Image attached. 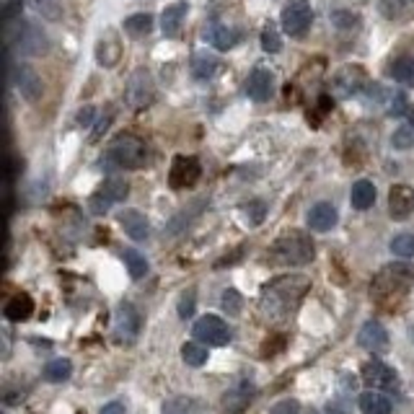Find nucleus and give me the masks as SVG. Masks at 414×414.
I'll return each instance as SVG.
<instances>
[{"label":"nucleus","instance_id":"c9c22d12","mask_svg":"<svg viewBox=\"0 0 414 414\" xmlns=\"http://www.w3.org/2000/svg\"><path fill=\"white\" fill-rule=\"evenodd\" d=\"M285 336L282 334H272L269 339H267L264 345H262V357H275V355H280L282 350H285Z\"/></svg>","mask_w":414,"mask_h":414},{"label":"nucleus","instance_id":"2eb2a0df","mask_svg":"<svg viewBox=\"0 0 414 414\" xmlns=\"http://www.w3.org/2000/svg\"><path fill=\"white\" fill-rule=\"evenodd\" d=\"M414 210V192L406 184H394L388 192V215L394 220H406Z\"/></svg>","mask_w":414,"mask_h":414},{"label":"nucleus","instance_id":"f3484780","mask_svg":"<svg viewBox=\"0 0 414 414\" xmlns=\"http://www.w3.org/2000/svg\"><path fill=\"white\" fill-rule=\"evenodd\" d=\"M246 93L254 101H267L275 93V75L264 68H257L246 80Z\"/></svg>","mask_w":414,"mask_h":414},{"label":"nucleus","instance_id":"c03bdc74","mask_svg":"<svg viewBox=\"0 0 414 414\" xmlns=\"http://www.w3.org/2000/svg\"><path fill=\"white\" fill-rule=\"evenodd\" d=\"M91 119H93V107H83L78 111V125L80 127H89Z\"/></svg>","mask_w":414,"mask_h":414},{"label":"nucleus","instance_id":"de8ad7c7","mask_svg":"<svg viewBox=\"0 0 414 414\" xmlns=\"http://www.w3.org/2000/svg\"><path fill=\"white\" fill-rule=\"evenodd\" d=\"M308 414H318V412H308Z\"/></svg>","mask_w":414,"mask_h":414},{"label":"nucleus","instance_id":"aec40b11","mask_svg":"<svg viewBox=\"0 0 414 414\" xmlns=\"http://www.w3.org/2000/svg\"><path fill=\"white\" fill-rule=\"evenodd\" d=\"M187 10H189V6L184 3V0L171 3V6L163 8V13H161V29H163L166 37H177L179 31H181V24H184V19H187Z\"/></svg>","mask_w":414,"mask_h":414},{"label":"nucleus","instance_id":"f257e3e1","mask_svg":"<svg viewBox=\"0 0 414 414\" xmlns=\"http://www.w3.org/2000/svg\"><path fill=\"white\" fill-rule=\"evenodd\" d=\"M311 290V280L306 275H282L264 285L262 298H259V308L267 318H285L300 306V300Z\"/></svg>","mask_w":414,"mask_h":414},{"label":"nucleus","instance_id":"ddd939ff","mask_svg":"<svg viewBox=\"0 0 414 414\" xmlns=\"http://www.w3.org/2000/svg\"><path fill=\"white\" fill-rule=\"evenodd\" d=\"M360 378H363L370 391H375V388H394L396 386V370L388 368L384 360H368L363 365Z\"/></svg>","mask_w":414,"mask_h":414},{"label":"nucleus","instance_id":"6ab92c4d","mask_svg":"<svg viewBox=\"0 0 414 414\" xmlns=\"http://www.w3.org/2000/svg\"><path fill=\"white\" fill-rule=\"evenodd\" d=\"M368 86L363 70L360 68H345L342 73H336L334 78V91L339 96H352L357 91H363Z\"/></svg>","mask_w":414,"mask_h":414},{"label":"nucleus","instance_id":"6e6552de","mask_svg":"<svg viewBox=\"0 0 414 414\" xmlns=\"http://www.w3.org/2000/svg\"><path fill=\"white\" fill-rule=\"evenodd\" d=\"M127 195H129V184L125 181V179H119V177L107 179V181L99 187V192L91 197V202H89L91 213H93V215H104L111 205H117V202H122V199H127Z\"/></svg>","mask_w":414,"mask_h":414},{"label":"nucleus","instance_id":"9b49d317","mask_svg":"<svg viewBox=\"0 0 414 414\" xmlns=\"http://www.w3.org/2000/svg\"><path fill=\"white\" fill-rule=\"evenodd\" d=\"M140 326H143L140 311L129 300H122L117 306V316H114V334L122 342H135V336L140 334Z\"/></svg>","mask_w":414,"mask_h":414},{"label":"nucleus","instance_id":"c85d7f7f","mask_svg":"<svg viewBox=\"0 0 414 414\" xmlns=\"http://www.w3.org/2000/svg\"><path fill=\"white\" fill-rule=\"evenodd\" d=\"M125 29L132 37H145L153 29V16L150 13H132V16L125 19Z\"/></svg>","mask_w":414,"mask_h":414},{"label":"nucleus","instance_id":"412c9836","mask_svg":"<svg viewBox=\"0 0 414 414\" xmlns=\"http://www.w3.org/2000/svg\"><path fill=\"white\" fill-rule=\"evenodd\" d=\"M122 57V44L117 42L114 31H107L96 44V60H99L101 68H114Z\"/></svg>","mask_w":414,"mask_h":414},{"label":"nucleus","instance_id":"79ce46f5","mask_svg":"<svg viewBox=\"0 0 414 414\" xmlns=\"http://www.w3.org/2000/svg\"><path fill=\"white\" fill-rule=\"evenodd\" d=\"M406 109V96L404 93H394V99H391V107H388V114H394V117H402Z\"/></svg>","mask_w":414,"mask_h":414},{"label":"nucleus","instance_id":"473e14b6","mask_svg":"<svg viewBox=\"0 0 414 414\" xmlns=\"http://www.w3.org/2000/svg\"><path fill=\"white\" fill-rule=\"evenodd\" d=\"M332 21H334L336 29H357V24H360V16L352 13V10H332Z\"/></svg>","mask_w":414,"mask_h":414},{"label":"nucleus","instance_id":"bb28decb","mask_svg":"<svg viewBox=\"0 0 414 414\" xmlns=\"http://www.w3.org/2000/svg\"><path fill=\"white\" fill-rule=\"evenodd\" d=\"M122 259H125V264H127L132 280H143V277L148 275V259L143 257L140 251H135V249H125V251H122Z\"/></svg>","mask_w":414,"mask_h":414},{"label":"nucleus","instance_id":"f704fd0d","mask_svg":"<svg viewBox=\"0 0 414 414\" xmlns=\"http://www.w3.org/2000/svg\"><path fill=\"white\" fill-rule=\"evenodd\" d=\"M391 145H394L396 150H409L414 145V132L409 127H399L391 135Z\"/></svg>","mask_w":414,"mask_h":414},{"label":"nucleus","instance_id":"72a5a7b5","mask_svg":"<svg viewBox=\"0 0 414 414\" xmlns=\"http://www.w3.org/2000/svg\"><path fill=\"white\" fill-rule=\"evenodd\" d=\"M241 306H244V298H241V293L238 290H223V308H226L231 316L241 314Z\"/></svg>","mask_w":414,"mask_h":414},{"label":"nucleus","instance_id":"49530a36","mask_svg":"<svg viewBox=\"0 0 414 414\" xmlns=\"http://www.w3.org/2000/svg\"><path fill=\"white\" fill-rule=\"evenodd\" d=\"M409 122H412V127H414V107L409 109Z\"/></svg>","mask_w":414,"mask_h":414},{"label":"nucleus","instance_id":"5701e85b","mask_svg":"<svg viewBox=\"0 0 414 414\" xmlns=\"http://www.w3.org/2000/svg\"><path fill=\"white\" fill-rule=\"evenodd\" d=\"M3 316H6L8 321H13V324L26 321V318H31V316H34V300H31L26 293H19V296H13L8 303H6V308H3Z\"/></svg>","mask_w":414,"mask_h":414},{"label":"nucleus","instance_id":"1a4fd4ad","mask_svg":"<svg viewBox=\"0 0 414 414\" xmlns=\"http://www.w3.org/2000/svg\"><path fill=\"white\" fill-rule=\"evenodd\" d=\"M192 334L197 336V342H202V345L207 347H223L231 342V329H228L226 321L215 314L202 316L197 324H195V329H192Z\"/></svg>","mask_w":414,"mask_h":414},{"label":"nucleus","instance_id":"37998d69","mask_svg":"<svg viewBox=\"0 0 414 414\" xmlns=\"http://www.w3.org/2000/svg\"><path fill=\"white\" fill-rule=\"evenodd\" d=\"M109 122H111V114H107V117H101L99 122H96V127H93V135H91V138H93V140H99L101 135H104V132H107Z\"/></svg>","mask_w":414,"mask_h":414},{"label":"nucleus","instance_id":"09e8293b","mask_svg":"<svg viewBox=\"0 0 414 414\" xmlns=\"http://www.w3.org/2000/svg\"><path fill=\"white\" fill-rule=\"evenodd\" d=\"M406 3H414V0H406Z\"/></svg>","mask_w":414,"mask_h":414},{"label":"nucleus","instance_id":"f03ea898","mask_svg":"<svg viewBox=\"0 0 414 414\" xmlns=\"http://www.w3.org/2000/svg\"><path fill=\"white\" fill-rule=\"evenodd\" d=\"M414 285V267L396 262V264L384 267L375 275L370 285V296L381 308H396L406 298L409 287Z\"/></svg>","mask_w":414,"mask_h":414},{"label":"nucleus","instance_id":"4be33fe9","mask_svg":"<svg viewBox=\"0 0 414 414\" xmlns=\"http://www.w3.org/2000/svg\"><path fill=\"white\" fill-rule=\"evenodd\" d=\"M205 39L215 47L217 52H228L233 44L238 42V31L228 29L226 24H217V21H213L210 26L205 29Z\"/></svg>","mask_w":414,"mask_h":414},{"label":"nucleus","instance_id":"20e7f679","mask_svg":"<svg viewBox=\"0 0 414 414\" xmlns=\"http://www.w3.org/2000/svg\"><path fill=\"white\" fill-rule=\"evenodd\" d=\"M8 47H16L26 57H42L50 52V37L34 21H16V26L8 29Z\"/></svg>","mask_w":414,"mask_h":414},{"label":"nucleus","instance_id":"4c0bfd02","mask_svg":"<svg viewBox=\"0 0 414 414\" xmlns=\"http://www.w3.org/2000/svg\"><path fill=\"white\" fill-rule=\"evenodd\" d=\"M195 306H197L195 290H184L181 298H179V316H181V318H189V316L195 314Z\"/></svg>","mask_w":414,"mask_h":414},{"label":"nucleus","instance_id":"a19ab883","mask_svg":"<svg viewBox=\"0 0 414 414\" xmlns=\"http://www.w3.org/2000/svg\"><path fill=\"white\" fill-rule=\"evenodd\" d=\"M269 414H300V404L296 399H282L269 409Z\"/></svg>","mask_w":414,"mask_h":414},{"label":"nucleus","instance_id":"a211bd4d","mask_svg":"<svg viewBox=\"0 0 414 414\" xmlns=\"http://www.w3.org/2000/svg\"><path fill=\"white\" fill-rule=\"evenodd\" d=\"M117 220L132 241H145V238L150 236L148 220H145V215H143L140 210H122V213L117 215Z\"/></svg>","mask_w":414,"mask_h":414},{"label":"nucleus","instance_id":"dca6fc26","mask_svg":"<svg viewBox=\"0 0 414 414\" xmlns=\"http://www.w3.org/2000/svg\"><path fill=\"white\" fill-rule=\"evenodd\" d=\"M308 228L311 231H316V233H326V231H332V228L336 226V220H339V215H336V207L332 205V202H316L311 210H308Z\"/></svg>","mask_w":414,"mask_h":414},{"label":"nucleus","instance_id":"0eeeda50","mask_svg":"<svg viewBox=\"0 0 414 414\" xmlns=\"http://www.w3.org/2000/svg\"><path fill=\"white\" fill-rule=\"evenodd\" d=\"M8 70H10V83L16 86L21 96L26 101H39L42 93H44V83L37 75V70H31L29 65L24 62H10L8 60Z\"/></svg>","mask_w":414,"mask_h":414},{"label":"nucleus","instance_id":"423d86ee","mask_svg":"<svg viewBox=\"0 0 414 414\" xmlns=\"http://www.w3.org/2000/svg\"><path fill=\"white\" fill-rule=\"evenodd\" d=\"M311 21H314V10L308 0H287L280 13V24L290 37H303L311 29Z\"/></svg>","mask_w":414,"mask_h":414},{"label":"nucleus","instance_id":"7ed1b4c3","mask_svg":"<svg viewBox=\"0 0 414 414\" xmlns=\"http://www.w3.org/2000/svg\"><path fill=\"white\" fill-rule=\"evenodd\" d=\"M272 259L285 267H303L316 259V246L303 231H287L272 244Z\"/></svg>","mask_w":414,"mask_h":414},{"label":"nucleus","instance_id":"7c9ffc66","mask_svg":"<svg viewBox=\"0 0 414 414\" xmlns=\"http://www.w3.org/2000/svg\"><path fill=\"white\" fill-rule=\"evenodd\" d=\"M391 75H394L402 86H409L414 89V60L412 57H399L391 68Z\"/></svg>","mask_w":414,"mask_h":414},{"label":"nucleus","instance_id":"ea45409f","mask_svg":"<svg viewBox=\"0 0 414 414\" xmlns=\"http://www.w3.org/2000/svg\"><path fill=\"white\" fill-rule=\"evenodd\" d=\"M197 402H192V399H174L168 406H163V412L166 414H192L189 406H195Z\"/></svg>","mask_w":414,"mask_h":414},{"label":"nucleus","instance_id":"a18cd8bd","mask_svg":"<svg viewBox=\"0 0 414 414\" xmlns=\"http://www.w3.org/2000/svg\"><path fill=\"white\" fill-rule=\"evenodd\" d=\"M101 414H127V412H125V404H122V402H109V404L101 409Z\"/></svg>","mask_w":414,"mask_h":414},{"label":"nucleus","instance_id":"393cba45","mask_svg":"<svg viewBox=\"0 0 414 414\" xmlns=\"http://www.w3.org/2000/svg\"><path fill=\"white\" fill-rule=\"evenodd\" d=\"M360 412L363 414H391V399L378 391H365L360 394Z\"/></svg>","mask_w":414,"mask_h":414},{"label":"nucleus","instance_id":"9d476101","mask_svg":"<svg viewBox=\"0 0 414 414\" xmlns=\"http://www.w3.org/2000/svg\"><path fill=\"white\" fill-rule=\"evenodd\" d=\"M199 174H202V166H199L197 158L177 156L171 163V171H168V184H171V189H189L197 184Z\"/></svg>","mask_w":414,"mask_h":414},{"label":"nucleus","instance_id":"c756f323","mask_svg":"<svg viewBox=\"0 0 414 414\" xmlns=\"http://www.w3.org/2000/svg\"><path fill=\"white\" fill-rule=\"evenodd\" d=\"M181 360L192 368H202L207 363V350L202 347V342H187L181 345Z\"/></svg>","mask_w":414,"mask_h":414},{"label":"nucleus","instance_id":"b1692460","mask_svg":"<svg viewBox=\"0 0 414 414\" xmlns=\"http://www.w3.org/2000/svg\"><path fill=\"white\" fill-rule=\"evenodd\" d=\"M217 68H220V62L210 52H197L192 57V62H189V70H192V75L197 80H210L217 73Z\"/></svg>","mask_w":414,"mask_h":414},{"label":"nucleus","instance_id":"39448f33","mask_svg":"<svg viewBox=\"0 0 414 414\" xmlns=\"http://www.w3.org/2000/svg\"><path fill=\"white\" fill-rule=\"evenodd\" d=\"M107 158L111 163H117L119 168H143L148 161V148L138 135H117L111 140V145L107 150Z\"/></svg>","mask_w":414,"mask_h":414},{"label":"nucleus","instance_id":"f8f14e48","mask_svg":"<svg viewBox=\"0 0 414 414\" xmlns=\"http://www.w3.org/2000/svg\"><path fill=\"white\" fill-rule=\"evenodd\" d=\"M153 78H150V73L148 70H135L132 73V78H129V83H127V104L132 109H145L153 101Z\"/></svg>","mask_w":414,"mask_h":414},{"label":"nucleus","instance_id":"4468645a","mask_svg":"<svg viewBox=\"0 0 414 414\" xmlns=\"http://www.w3.org/2000/svg\"><path fill=\"white\" fill-rule=\"evenodd\" d=\"M357 342H360L363 350L378 355V352L388 350V332H386V326L381 321H365L360 334H357Z\"/></svg>","mask_w":414,"mask_h":414},{"label":"nucleus","instance_id":"e433bc0d","mask_svg":"<svg viewBox=\"0 0 414 414\" xmlns=\"http://www.w3.org/2000/svg\"><path fill=\"white\" fill-rule=\"evenodd\" d=\"M244 213H246V220L251 223V226H259V223L264 220L267 207H264V202H259V199H254V202H249V205H244Z\"/></svg>","mask_w":414,"mask_h":414},{"label":"nucleus","instance_id":"cd10ccee","mask_svg":"<svg viewBox=\"0 0 414 414\" xmlns=\"http://www.w3.org/2000/svg\"><path fill=\"white\" fill-rule=\"evenodd\" d=\"M70 373H73V363L65 360V357H57V360H52L47 363L44 368V381H50V384H62V381H68Z\"/></svg>","mask_w":414,"mask_h":414},{"label":"nucleus","instance_id":"58836bf2","mask_svg":"<svg viewBox=\"0 0 414 414\" xmlns=\"http://www.w3.org/2000/svg\"><path fill=\"white\" fill-rule=\"evenodd\" d=\"M262 50L272 52V55L282 50V42H280V37H277V31H272V29L262 31Z\"/></svg>","mask_w":414,"mask_h":414},{"label":"nucleus","instance_id":"2f4dec72","mask_svg":"<svg viewBox=\"0 0 414 414\" xmlns=\"http://www.w3.org/2000/svg\"><path fill=\"white\" fill-rule=\"evenodd\" d=\"M391 254L402 259H414V233H399L391 241Z\"/></svg>","mask_w":414,"mask_h":414},{"label":"nucleus","instance_id":"a878e982","mask_svg":"<svg viewBox=\"0 0 414 414\" xmlns=\"http://www.w3.org/2000/svg\"><path fill=\"white\" fill-rule=\"evenodd\" d=\"M350 202L352 207L357 210H368V207H373L375 202V184L373 181H368V179H360L352 184V192H350Z\"/></svg>","mask_w":414,"mask_h":414}]
</instances>
